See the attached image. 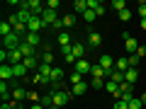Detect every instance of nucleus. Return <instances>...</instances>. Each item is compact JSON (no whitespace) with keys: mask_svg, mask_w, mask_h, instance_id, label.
<instances>
[{"mask_svg":"<svg viewBox=\"0 0 146 109\" xmlns=\"http://www.w3.org/2000/svg\"><path fill=\"white\" fill-rule=\"evenodd\" d=\"M58 5H61L58 0H49V3H46V7H49V10H56V12H58Z\"/></svg>","mask_w":146,"mask_h":109,"instance_id":"obj_35","label":"nucleus"},{"mask_svg":"<svg viewBox=\"0 0 146 109\" xmlns=\"http://www.w3.org/2000/svg\"><path fill=\"white\" fill-rule=\"evenodd\" d=\"M141 107H144V104H141V99H139V97H134V99L129 102V109H141Z\"/></svg>","mask_w":146,"mask_h":109,"instance_id":"obj_33","label":"nucleus"},{"mask_svg":"<svg viewBox=\"0 0 146 109\" xmlns=\"http://www.w3.org/2000/svg\"><path fill=\"white\" fill-rule=\"evenodd\" d=\"M139 15L141 20H146V3H139Z\"/></svg>","mask_w":146,"mask_h":109,"instance_id":"obj_37","label":"nucleus"},{"mask_svg":"<svg viewBox=\"0 0 146 109\" xmlns=\"http://www.w3.org/2000/svg\"><path fill=\"white\" fill-rule=\"evenodd\" d=\"M51 29H56V32H58V34H61V29H63V20H58V22H56V24H54V27H51Z\"/></svg>","mask_w":146,"mask_h":109,"instance_id":"obj_39","label":"nucleus"},{"mask_svg":"<svg viewBox=\"0 0 146 109\" xmlns=\"http://www.w3.org/2000/svg\"><path fill=\"white\" fill-rule=\"evenodd\" d=\"M27 99H29V102H36V104H39V99H42V97H39L36 92H29V97H27Z\"/></svg>","mask_w":146,"mask_h":109,"instance_id":"obj_38","label":"nucleus"},{"mask_svg":"<svg viewBox=\"0 0 146 109\" xmlns=\"http://www.w3.org/2000/svg\"><path fill=\"white\" fill-rule=\"evenodd\" d=\"M61 20H63V27H73V24H76V17H73V15H63Z\"/></svg>","mask_w":146,"mask_h":109,"instance_id":"obj_31","label":"nucleus"},{"mask_svg":"<svg viewBox=\"0 0 146 109\" xmlns=\"http://www.w3.org/2000/svg\"><path fill=\"white\" fill-rule=\"evenodd\" d=\"M117 17H119V22H129V20H131V10H129V7H127V10L117 12Z\"/></svg>","mask_w":146,"mask_h":109,"instance_id":"obj_27","label":"nucleus"},{"mask_svg":"<svg viewBox=\"0 0 146 109\" xmlns=\"http://www.w3.org/2000/svg\"><path fill=\"white\" fill-rule=\"evenodd\" d=\"M12 32H15V29H12L10 22H3V24H0V36H3V39H5V36H10Z\"/></svg>","mask_w":146,"mask_h":109,"instance_id":"obj_17","label":"nucleus"},{"mask_svg":"<svg viewBox=\"0 0 146 109\" xmlns=\"http://www.w3.org/2000/svg\"><path fill=\"white\" fill-rule=\"evenodd\" d=\"M88 10V0H73V12L76 15H85Z\"/></svg>","mask_w":146,"mask_h":109,"instance_id":"obj_11","label":"nucleus"},{"mask_svg":"<svg viewBox=\"0 0 146 109\" xmlns=\"http://www.w3.org/2000/svg\"><path fill=\"white\" fill-rule=\"evenodd\" d=\"M122 39H124V49H127V53H129V56H134L136 49H139V41H136L129 32H124V34H122Z\"/></svg>","mask_w":146,"mask_h":109,"instance_id":"obj_3","label":"nucleus"},{"mask_svg":"<svg viewBox=\"0 0 146 109\" xmlns=\"http://www.w3.org/2000/svg\"><path fill=\"white\" fill-rule=\"evenodd\" d=\"M100 66H102V70H105V73L110 75V73L115 70V61H112V56H107V53H102V58H100Z\"/></svg>","mask_w":146,"mask_h":109,"instance_id":"obj_6","label":"nucleus"},{"mask_svg":"<svg viewBox=\"0 0 146 109\" xmlns=\"http://www.w3.org/2000/svg\"><path fill=\"white\" fill-rule=\"evenodd\" d=\"M115 109H129V104H127V102H117Z\"/></svg>","mask_w":146,"mask_h":109,"instance_id":"obj_40","label":"nucleus"},{"mask_svg":"<svg viewBox=\"0 0 146 109\" xmlns=\"http://www.w3.org/2000/svg\"><path fill=\"white\" fill-rule=\"evenodd\" d=\"M141 29H146V20H141Z\"/></svg>","mask_w":146,"mask_h":109,"instance_id":"obj_45","label":"nucleus"},{"mask_svg":"<svg viewBox=\"0 0 146 109\" xmlns=\"http://www.w3.org/2000/svg\"><path fill=\"white\" fill-rule=\"evenodd\" d=\"M139 63H141V58L136 56V53H134V56H129V68H136Z\"/></svg>","mask_w":146,"mask_h":109,"instance_id":"obj_34","label":"nucleus"},{"mask_svg":"<svg viewBox=\"0 0 146 109\" xmlns=\"http://www.w3.org/2000/svg\"><path fill=\"white\" fill-rule=\"evenodd\" d=\"M88 87H90V85L83 80V83H78V85H73V87H71V95H73V97H80V95H85Z\"/></svg>","mask_w":146,"mask_h":109,"instance_id":"obj_12","label":"nucleus"},{"mask_svg":"<svg viewBox=\"0 0 146 109\" xmlns=\"http://www.w3.org/2000/svg\"><path fill=\"white\" fill-rule=\"evenodd\" d=\"M29 97V92H27L25 87H15L12 90V102H22V99H27Z\"/></svg>","mask_w":146,"mask_h":109,"instance_id":"obj_13","label":"nucleus"},{"mask_svg":"<svg viewBox=\"0 0 146 109\" xmlns=\"http://www.w3.org/2000/svg\"><path fill=\"white\" fill-rule=\"evenodd\" d=\"M0 78H3V83H7L10 78H15V73H12V66H10V63H3V66H0Z\"/></svg>","mask_w":146,"mask_h":109,"instance_id":"obj_9","label":"nucleus"},{"mask_svg":"<svg viewBox=\"0 0 146 109\" xmlns=\"http://www.w3.org/2000/svg\"><path fill=\"white\" fill-rule=\"evenodd\" d=\"M22 63H25V68H27V70H32V68H39V63H36V56H32V58H25Z\"/></svg>","mask_w":146,"mask_h":109,"instance_id":"obj_26","label":"nucleus"},{"mask_svg":"<svg viewBox=\"0 0 146 109\" xmlns=\"http://www.w3.org/2000/svg\"><path fill=\"white\" fill-rule=\"evenodd\" d=\"M20 5H22V7H27V10H29L34 17H42V15H44V10H46V5H42L39 0H22Z\"/></svg>","mask_w":146,"mask_h":109,"instance_id":"obj_1","label":"nucleus"},{"mask_svg":"<svg viewBox=\"0 0 146 109\" xmlns=\"http://www.w3.org/2000/svg\"><path fill=\"white\" fill-rule=\"evenodd\" d=\"M58 46H71V36H68V32H61V34H58Z\"/></svg>","mask_w":146,"mask_h":109,"instance_id":"obj_19","label":"nucleus"},{"mask_svg":"<svg viewBox=\"0 0 146 109\" xmlns=\"http://www.w3.org/2000/svg\"><path fill=\"white\" fill-rule=\"evenodd\" d=\"M25 41L27 44H29V46H42V36H39V34H29V32H27V36H25Z\"/></svg>","mask_w":146,"mask_h":109,"instance_id":"obj_14","label":"nucleus"},{"mask_svg":"<svg viewBox=\"0 0 146 109\" xmlns=\"http://www.w3.org/2000/svg\"><path fill=\"white\" fill-rule=\"evenodd\" d=\"M49 109H61V107H56V104H51V107H49Z\"/></svg>","mask_w":146,"mask_h":109,"instance_id":"obj_46","label":"nucleus"},{"mask_svg":"<svg viewBox=\"0 0 146 109\" xmlns=\"http://www.w3.org/2000/svg\"><path fill=\"white\" fill-rule=\"evenodd\" d=\"M29 109H44V107H42V104H32Z\"/></svg>","mask_w":146,"mask_h":109,"instance_id":"obj_43","label":"nucleus"},{"mask_svg":"<svg viewBox=\"0 0 146 109\" xmlns=\"http://www.w3.org/2000/svg\"><path fill=\"white\" fill-rule=\"evenodd\" d=\"M105 83H107V80H102V78H93V80H90V87H93V90H102Z\"/></svg>","mask_w":146,"mask_h":109,"instance_id":"obj_25","label":"nucleus"},{"mask_svg":"<svg viewBox=\"0 0 146 109\" xmlns=\"http://www.w3.org/2000/svg\"><path fill=\"white\" fill-rule=\"evenodd\" d=\"M49 92L54 95V104H56V107H63V104H68V102H71V97H73L68 90H49Z\"/></svg>","mask_w":146,"mask_h":109,"instance_id":"obj_2","label":"nucleus"},{"mask_svg":"<svg viewBox=\"0 0 146 109\" xmlns=\"http://www.w3.org/2000/svg\"><path fill=\"white\" fill-rule=\"evenodd\" d=\"M42 63L51 66V63H54V53H51V51H44V53H42Z\"/></svg>","mask_w":146,"mask_h":109,"instance_id":"obj_29","label":"nucleus"},{"mask_svg":"<svg viewBox=\"0 0 146 109\" xmlns=\"http://www.w3.org/2000/svg\"><path fill=\"white\" fill-rule=\"evenodd\" d=\"M107 80H112V83L122 85V83H124V73H122V70H117V68H115V70H112V73L107 75Z\"/></svg>","mask_w":146,"mask_h":109,"instance_id":"obj_15","label":"nucleus"},{"mask_svg":"<svg viewBox=\"0 0 146 109\" xmlns=\"http://www.w3.org/2000/svg\"><path fill=\"white\" fill-rule=\"evenodd\" d=\"M58 20H61V17H58V12H56V10H49V7L44 10V15H42V22H44V27H54Z\"/></svg>","mask_w":146,"mask_h":109,"instance_id":"obj_4","label":"nucleus"},{"mask_svg":"<svg viewBox=\"0 0 146 109\" xmlns=\"http://www.w3.org/2000/svg\"><path fill=\"white\" fill-rule=\"evenodd\" d=\"M136 56H139V58H146V46H144V44L136 49Z\"/></svg>","mask_w":146,"mask_h":109,"instance_id":"obj_36","label":"nucleus"},{"mask_svg":"<svg viewBox=\"0 0 146 109\" xmlns=\"http://www.w3.org/2000/svg\"><path fill=\"white\" fill-rule=\"evenodd\" d=\"M71 51H73V56H76V61L85 58V56H83V53H85V46H83V44H71Z\"/></svg>","mask_w":146,"mask_h":109,"instance_id":"obj_16","label":"nucleus"},{"mask_svg":"<svg viewBox=\"0 0 146 109\" xmlns=\"http://www.w3.org/2000/svg\"><path fill=\"white\" fill-rule=\"evenodd\" d=\"M0 61H3V63H7V51H5V49L0 51Z\"/></svg>","mask_w":146,"mask_h":109,"instance_id":"obj_41","label":"nucleus"},{"mask_svg":"<svg viewBox=\"0 0 146 109\" xmlns=\"http://www.w3.org/2000/svg\"><path fill=\"white\" fill-rule=\"evenodd\" d=\"M88 44H90V49H98L100 44H102V34L90 29V34H88Z\"/></svg>","mask_w":146,"mask_h":109,"instance_id":"obj_8","label":"nucleus"},{"mask_svg":"<svg viewBox=\"0 0 146 109\" xmlns=\"http://www.w3.org/2000/svg\"><path fill=\"white\" fill-rule=\"evenodd\" d=\"M90 75H93V78H107V73L102 70V66H93V70H90Z\"/></svg>","mask_w":146,"mask_h":109,"instance_id":"obj_21","label":"nucleus"},{"mask_svg":"<svg viewBox=\"0 0 146 109\" xmlns=\"http://www.w3.org/2000/svg\"><path fill=\"white\" fill-rule=\"evenodd\" d=\"M105 90H107L110 95H117V92H119V85L112 83V80H107V83H105Z\"/></svg>","mask_w":146,"mask_h":109,"instance_id":"obj_24","label":"nucleus"},{"mask_svg":"<svg viewBox=\"0 0 146 109\" xmlns=\"http://www.w3.org/2000/svg\"><path fill=\"white\" fill-rule=\"evenodd\" d=\"M139 99H141V104H146V92H144V95H141V97H139Z\"/></svg>","mask_w":146,"mask_h":109,"instance_id":"obj_44","label":"nucleus"},{"mask_svg":"<svg viewBox=\"0 0 146 109\" xmlns=\"http://www.w3.org/2000/svg\"><path fill=\"white\" fill-rule=\"evenodd\" d=\"M73 68H76V73H80V75H88V73L93 70V66H90V63L85 61V58H80V61H76V66H73Z\"/></svg>","mask_w":146,"mask_h":109,"instance_id":"obj_7","label":"nucleus"},{"mask_svg":"<svg viewBox=\"0 0 146 109\" xmlns=\"http://www.w3.org/2000/svg\"><path fill=\"white\" fill-rule=\"evenodd\" d=\"M136 80H139V70H136V68H129V70L124 73V83L136 85Z\"/></svg>","mask_w":146,"mask_h":109,"instance_id":"obj_10","label":"nucleus"},{"mask_svg":"<svg viewBox=\"0 0 146 109\" xmlns=\"http://www.w3.org/2000/svg\"><path fill=\"white\" fill-rule=\"evenodd\" d=\"M112 7H115L117 12H122V10H127V3L124 0H112Z\"/></svg>","mask_w":146,"mask_h":109,"instance_id":"obj_30","label":"nucleus"},{"mask_svg":"<svg viewBox=\"0 0 146 109\" xmlns=\"http://www.w3.org/2000/svg\"><path fill=\"white\" fill-rule=\"evenodd\" d=\"M39 104H42L44 109H49V107H51V104H54V95H51V92H46V95H44L42 99H39Z\"/></svg>","mask_w":146,"mask_h":109,"instance_id":"obj_18","label":"nucleus"},{"mask_svg":"<svg viewBox=\"0 0 146 109\" xmlns=\"http://www.w3.org/2000/svg\"><path fill=\"white\" fill-rule=\"evenodd\" d=\"M0 97H3V102L10 99V87H7V83H0ZM10 102H12V99H10Z\"/></svg>","mask_w":146,"mask_h":109,"instance_id":"obj_20","label":"nucleus"},{"mask_svg":"<svg viewBox=\"0 0 146 109\" xmlns=\"http://www.w3.org/2000/svg\"><path fill=\"white\" fill-rule=\"evenodd\" d=\"M0 109H12V104L10 102H3V107H0Z\"/></svg>","mask_w":146,"mask_h":109,"instance_id":"obj_42","label":"nucleus"},{"mask_svg":"<svg viewBox=\"0 0 146 109\" xmlns=\"http://www.w3.org/2000/svg\"><path fill=\"white\" fill-rule=\"evenodd\" d=\"M12 73H15V78H25V75H27L25 63H20V66H12Z\"/></svg>","mask_w":146,"mask_h":109,"instance_id":"obj_22","label":"nucleus"},{"mask_svg":"<svg viewBox=\"0 0 146 109\" xmlns=\"http://www.w3.org/2000/svg\"><path fill=\"white\" fill-rule=\"evenodd\" d=\"M83 20H85V22H88V24H93V22H95V20H98V15H95V12H93V10H85V15H83Z\"/></svg>","mask_w":146,"mask_h":109,"instance_id":"obj_28","label":"nucleus"},{"mask_svg":"<svg viewBox=\"0 0 146 109\" xmlns=\"http://www.w3.org/2000/svg\"><path fill=\"white\" fill-rule=\"evenodd\" d=\"M115 68L122 70V73H127V70H129V58H119V61L115 63Z\"/></svg>","mask_w":146,"mask_h":109,"instance_id":"obj_23","label":"nucleus"},{"mask_svg":"<svg viewBox=\"0 0 146 109\" xmlns=\"http://www.w3.org/2000/svg\"><path fill=\"white\" fill-rule=\"evenodd\" d=\"M71 83H73V85L83 83V75H80V73H76V70H73V73H71Z\"/></svg>","mask_w":146,"mask_h":109,"instance_id":"obj_32","label":"nucleus"},{"mask_svg":"<svg viewBox=\"0 0 146 109\" xmlns=\"http://www.w3.org/2000/svg\"><path fill=\"white\" fill-rule=\"evenodd\" d=\"M42 29H44V22H42V17H32V22L27 24V32H29V34H39Z\"/></svg>","mask_w":146,"mask_h":109,"instance_id":"obj_5","label":"nucleus"}]
</instances>
